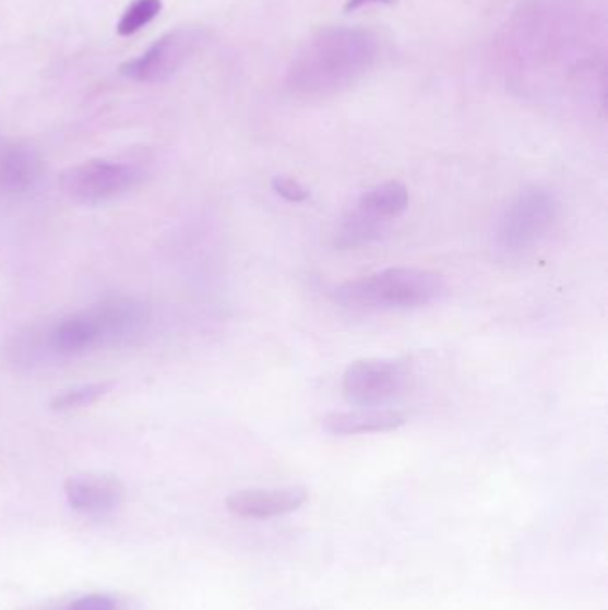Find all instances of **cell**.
Wrapping results in <instances>:
<instances>
[{
  "label": "cell",
  "instance_id": "obj_2",
  "mask_svg": "<svg viewBox=\"0 0 608 610\" xmlns=\"http://www.w3.org/2000/svg\"><path fill=\"white\" fill-rule=\"evenodd\" d=\"M559 215L550 191L530 188L506 205L494 229V249L505 260H517L545 240Z\"/></svg>",
  "mask_w": 608,
  "mask_h": 610
},
{
  "label": "cell",
  "instance_id": "obj_5",
  "mask_svg": "<svg viewBox=\"0 0 608 610\" xmlns=\"http://www.w3.org/2000/svg\"><path fill=\"white\" fill-rule=\"evenodd\" d=\"M202 41L199 29H176L157 39L140 58L120 67L123 77L136 83H163L176 75Z\"/></svg>",
  "mask_w": 608,
  "mask_h": 610
},
{
  "label": "cell",
  "instance_id": "obj_16",
  "mask_svg": "<svg viewBox=\"0 0 608 610\" xmlns=\"http://www.w3.org/2000/svg\"><path fill=\"white\" fill-rule=\"evenodd\" d=\"M273 190L277 191L278 195L289 202H306L309 199V190L306 186L295 181L291 177L278 176L273 179Z\"/></svg>",
  "mask_w": 608,
  "mask_h": 610
},
{
  "label": "cell",
  "instance_id": "obj_7",
  "mask_svg": "<svg viewBox=\"0 0 608 610\" xmlns=\"http://www.w3.org/2000/svg\"><path fill=\"white\" fill-rule=\"evenodd\" d=\"M64 497L79 513H109L126 499V486L115 475H72L64 482Z\"/></svg>",
  "mask_w": 608,
  "mask_h": 610
},
{
  "label": "cell",
  "instance_id": "obj_6",
  "mask_svg": "<svg viewBox=\"0 0 608 610\" xmlns=\"http://www.w3.org/2000/svg\"><path fill=\"white\" fill-rule=\"evenodd\" d=\"M100 345H123L145 333L148 309L132 298H109L90 309Z\"/></svg>",
  "mask_w": 608,
  "mask_h": 610
},
{
  "label": "cell",
  "instance_id": "obj_1",
  "mask_svg": "<svg viewBox=\"0 0 608 610\" xmlns=\"http://www.w3.org/2000/svg\"><path fill=\"white\" fill-rule=\"evenodd\" d=\"M446 283L438 272L421 268H388L348 280L334 291L345 308L413 309L443 297Z\"/></svg>",
  "mask_w": 608,
  "mask_h": 610
},
{
  "label": "cell",
  "instance_id": "obj_3",
  "mask_svg": "<svg viewBox=\"0 0 608 610\" xmlns=\"http://www.w3.org/2000/svg\"><path fill=\"white\" fill-rule=\"evenodd\" d=\"M142 181V170L129 163L92 159L59 176L64 195L81 204H98L122 195Z\"/></svg>",
  "mask_w": 608,
  "mask_h": 610
},
{
  "label": "cell",
  "instance_id": "obj_9",
  "mask_svg": "<svg viewBox=\"0 0 608 610\" xmlns=\"http://www.w3.org/2000/svg\"><path fill=\"white\" fill-rule=\"evenodd\" d=\"M45 347L56 356H78L98 347V334L90 309L55 323L44 337Z\"/></svg>",
  "mask_w": 608,
  "mask_h": 610
},
{
  "label": "cell",
  "instance_id": "obj_17",
  "mask_svg": "<svg viewBox=\"0 0 608 610\" xmlns=\"http://www.w3.org/2000/svg\"><path fill=\"white\" fill-rule=\"evenodd\" d=\"M69 610H115V601L108 596H84L70 606Z\"/></svg>",
  "mask_w": 608,
  "mask_h": 610
},
{
  "label": "cell",
  "instance_id": "obj_15",
  "mask_svg": "<svg viewBox=\"0 0 608 610\" xmlns=\"http://www.w3.org/2000/svg\"><path fill=\"white\" fill-rule=\"evenodd\" d=\"M163 10L162 0H134L122 19L118 22L117 33L120 36H131L145 25L151 24Z\"/></svg>",
  "mask_w": 608,
  "mask_h": 610
},
{
  "label": "cell",
  "instance_id": "obj_18",
  "mask_svg": "<svg viewBox=\"0 0 608 610\" xmlns=\"http://www.w3.org/2000/svg\"><path fill=\"white\" fill-rule=\"evenodd\" d=\"M371 2H380V4H393L394 0H346L343 11H345V13H354V11L360 10L362 5L371 4Z\"/></svg>",
  "mask_w": 608,
  "mask_h": 610
},
{
  "label": "cell",
  "instance_id": "obj_4",
  "mask_svg": "<svg viewBox=\"0 0 608 610\" xmlns=\"http://www.w3.org/2000/svg\"><path fill=\"white\" fill-rule=\"evenodd\" d=\"M409 370L404 362L393 359H365L346 368L343 395L346 402L365 409H377L393 400L404 391Z\"/></svg>",
  "mask_w": 608,
  "mask_h": 610
},
{
  "label": "cell",
  "instance_id": "obj_11",
  "mask_svg": "<svg viewBox=\"0 0 608 610\" xmlns=\"http://www.w3.org/2000/svg\"><path fill=\"white\" fill-rule=\"evenodd\" d=\"M41 174V162L27 147H13L0 156V191L20 195L29 191Z\"/></svg>",
  "mask_w": 608,
  "mask_h": 610
},
{
  "label": "cell",
  "instance_id": "obj_8",
  "mask_svg": "<svg viewBox=\"0 0 608 610\" xmlns=\"http://www.w3.org/2000/svg\"><path fill=\"white\" fill-rule=\"evenodd\" d=\"M306 488L247 489L227 497V509L239 518L266 519L295 513L307 502Z\"/></svg>",
  "mask_w": 608,
  "mask_h": 610
},
{
  "label": "cell",
  "instance_id": "obj_14",
  "mask_svg": "<svg viewBox=\"0 0 608 610\" xmlns=\"http://www.w3.org/2000/svg\"><path fill=\"white\" fill-rule=\"evenodd\" d=\"M117 386L115 381L92 382V384H81V386L70 387L61 391L50 400V409L56 412L64 410L81 409V407L92 406L104 396L109 395Z\"/></svg>",
  "mask_w": 608,
  "mask_h": 610
},
{
  "label": "cell",
  "instance_id": "obj_10",
  "mask_svg": "<svg viewBox=\"0 0 608 610\" xmlns=\"http://www.w3.org/2000/svg\"><path fill=\"white\" fill-rule=\"evenodd\" d=\"M405 416L393 409H359L331 412L323 418V429L336 435L373 434L404 426Z\"/></svg>",
  "mask_w": 608,
  "mask_h": 610
},
{
  "label": "cell",
  "instance_id": "obj_13",
  "mask_svg": "<svg viewBox=\"0 0 608 610\" xmlns=\"http://www.w3.org/2000/svg\"><path fill=\"white\" fill-rule=\"evenodd\" d=\"M388 222L377 220L373 216L366 215L365 211L356 207L348 211L334 232V247L337 249H359L365 244L373 243L384 235Z\"/></svg>",
  "mask_w": 608,
  "mask_h": 610
},
{
  "label": "cell",
  "instance_id": "obj_12",
  "mask_svg": "<svg viewBox=\"0 0 608 610\" xmlns=\"http://www.w3.org/2000/svg\"><path fill=\"white\" fill-rule=\"evenodd\" d=\"M409 205V191L402 182L388 181L365 191L357 207L377 220L390 222L402 215Z\"/></svg>",
  "mask_w": 608,
  "mask_h": 610
}]
</instances>
